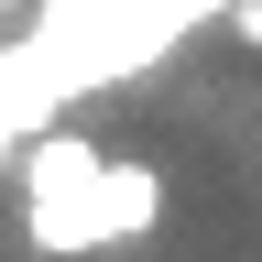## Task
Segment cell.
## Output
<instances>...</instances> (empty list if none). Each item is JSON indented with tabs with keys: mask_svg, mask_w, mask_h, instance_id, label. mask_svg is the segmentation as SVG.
Masks as SVG:
<instances>
[{
	"mask_svg": "<svg viewBox=\"0 0 262 262\" xmlns=\"http://www.w3.org/2000/svg\"><path fill=\"white\" fill-rule=\"evenodd\" d=\"M229 33H241V44H262V0H241V11H229Z\"/></svg>",
	"mask_w": 262,
	"mask_h": 262,
	"instance_id": "cell-3",
	"label": "cell"
},
{
	"mask_svg": "<svg viewBox=\"0 0 262 262\" xmlns=\"http://www.w3.org/2000/svg\"><path fill=\"white\" fill-rule=\"evenodd\" d=\"M98 164H110V153H98L88 131H44V142L22 153V219H33V208H66V196H88Z\"/></svg>",
	"mask_w": 262,
	"mask_h": 262,
	"instance_id": "cell-2",
	"label": "cell"
},
{
	"mask_svg": "<svg viewBox=\"0 0 262 262\" xmlns=\"http://www.w3.org/2000/svg\"><path fill=\"white\" fill-rule=\"evenodd\" d=\"M33 251H110V241H142L164 229V175L153 164H98L88 196H66V208H33Z\"/></svg>",
	"mask_w": 262,
	"mask_h": 262,
	"instance_id": "cell-1",
	"label": "cell"
},
{
	"mask_svg": "<svg viewBox=\"0 0 262 262\" xmlns=\"http://www.w3.org/2000/svg\"><path fill=\"white\" fill-rule=\"evenodd\" d=\"M0 11H22V0H0Z\"/></svg>",
	"mask_w": 262,
	"mask_h": 262,
	"instance_id": "cell-4",
	"label": "cell"
}]
</instances>
